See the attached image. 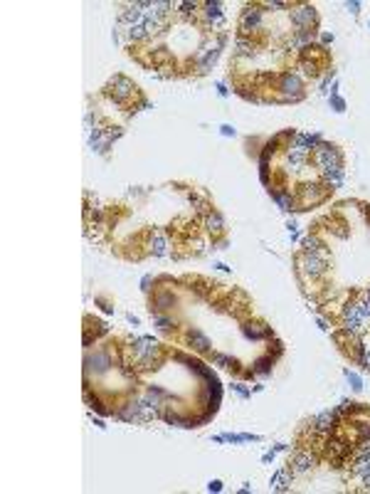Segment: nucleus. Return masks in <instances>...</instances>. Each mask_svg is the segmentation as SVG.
I'll return each instance as SVG.
<instances>
[{
  "instance_id": "nucleus-1",
  "label": "nucleus",
  "mask_w": 370,
  "mask_h": 494,
  "mask_svg": "<svg viewBox=\"0 0 370 494\" xmlns=\"http://www.w3.org/2000/svg\"><path fill=\"white\" fill-rule=\"evenodd\" d=\"M313 161L316 166L326 173V171H333V168H341L343 166V158L341 153L336 151V146H328V144H318L313 148Z\"/></svg>"
},
{
  "instance_id": "nucleus-2",
  "label": "nucleus",
  "mask_w": 370,
  "mask_h": 494,
  "mask_svg": "<svg viewBox=\"0 0 370 494\" xmlns=\"http://www.w3.org/2000/svg\"><path fill=\"white\" fill-rule=\"evenodd\" d=\"M134 358H136V363H141V368H151V363H153V356L158 353V344L153 341V339H148V336H141L139 341H134Z\"/></svg>"
},
{
  "instance_id": "nucleus-3",
  "label": "nucleus",
  "mask_w": 370,
  "mask_h": 494,
  "mask_svg": "<svg viewBox=\"0 0 370 494\" xmlns=\"http://www.w3.org/2000/svg\"><path fill=\"white\" fill-rule=\"evenodd\" d=\"M326 262H328V252L321 250V252H304L301 257V267L309 277H321L326 272Z\"/></svg>"
},
{
  "instance_id": "nucleus-4",
  "label": "nucleus",
  "mask_w": 370,
  "mask_h": 494,
  "mask_svg": "<svg viewBox=\"0 0 370 494\" xmlns=\"http://www.w3.org/2000/svg\"><path fill=\"white\" fill-rule=\"evenodd\" d=\"M301 79L296 77V74H291V72H286V74H282L279 77V91H282V99H291V102H296V99H301Z\"/></svg>"
},
{
  "instance_id": "nucleus-5",
  "label": "nucleus",
  "mask_w": 370,
  "mask_h": 494,
  "mask_svg": "<svg viewBox=\"0 0 370 494\" xmlns=\"http://www.w3.org/2000/svg\"><path fill=\"white\" fill-rule=\"evenodd\" d=\"M343 324H345V331H350V334H360L363 331L365 317L360 312V304H345V309H343Z\"/></svg>"
},
{
  "instance_id": "nucleus-6",
  "label": "nucleus",
  "mask_w": 370,
  "mask_h": 494,
  "mask_svg": "<svg viewBox=\"0 0 370 494\" xmlns=\"http://www.w3.org/2000/svg\"><path fill=\"white\" fill-rule=\"evenodd\" d=\"M291 23L296 28H301V32H306V28H311L316 23V8L313 5H299L291 10Z\"/></svg>"
},
{
  "instance_id": "nucleus-7",
  "label": "nucleus",
  "mask_w": 370,
  "mask_h": 494,
  "mask_svg": "<svg viewBox=\"0 0 370 494\" xmlns=\"http://www.w3.org/2000/svg\"><path fill=\"white\" fill-rule=\"evenodd\" d=\"M262 28V10L259 8H244V13H242V18H239V30L242 32H252V30H259Z\"/></svg>"
},
{
  "instance_id": "nucleus-8",
  "label": "nucleus",
  "mask_w": 370,
  "mask_h": 494,
  "mask_svg": "<svg viewBox=\"0 0 370 494\" xmlns=\"http://www.w3.org/2000/svg\"><path fill=\"white\" fill-rule=\"evenodd\" d=\"M202 15L212 28H225V15H222V3H205Z\"/></svg>"
},
{
  "instance_id": "nucleus-9",
  "label": "nucleus",
  "mask_w": 370,
  "mask_h": 494,
  "mask_svg": "<svg viewBox=\"0 0 370 494\" xmlns=\"http://www.w3.org/2000/svg\"><path fill=\"white\" fill-rule=\"evenodd\" d=\"M316 462V457H313L311 452H296L291 460H289V465H291V472L294 474H304V472H309Z\"/></svg>"
},
{
  "instance_id": "nucleus-10",
  "label": "nucleus",
  "mask_w": 370,
  "mask_h": 494,
  "mask_svg": "<svg viewBox=\"0 0 370 494\" xmlns=\"http://www.w3.org/2000/svg\"><path fill=\"white\" fill-rule=\"evenodd\" d=\"M109 366H111V358H109V353H104V351H96L94 356H86V371L104 373V371H109Z\"/></svg>"
},
{
  "instance_id": "nucleus-11",
  "label": "nucleus",
  "mask_w": 370,
  "mask_h": 494,
  "mask_svg": "<svg viewBox=\"0 0 370 494\" xmlns=\"http://www.w3.org/2000/svg\"><path fill=\"white\" fill-rule=\"evenodd\" d=\"M134 82H129L126 77H114V82H111V96H114L116 102H124L129 94H134Z\"/></svg>"
},
{
  "instance_id": "nucleus-12",
  "label": "nucleus",
  "mask_w": 370,
  "mask_h": 494,
  "mask_svg": "<svg viewBox=\"0 0 370 494\" xmlns=\"http://www.w3.org/2000/svg\"><path fill=\"white\" fill-rule=\"evenodd\" d=\"M286 158H289V166L294 168V171H299L306 161H309V151L306 148H301V146H289V151H286Z\"/></svg>"
},
{
  "instance_id": "nucleus-13",
  "label": "nucleus",
  "mask_w": 370,
  "mask_h": 494,
  "mask_svg": "<svg viewBox=\"0 0 370 494\" xmlns=\"http://www.w3.org/2000/svg\"><path fill=\"white\" fill-rule=\"evenodd\" d=\"M333 423H336V413H333V410H323V413L316 415L313 428H316V430H331Z\"/></svg>"
},
{
  "instance_id": "nucleus-14",
  "label": "nucleus",
  "mask_w": 370,
  "mask_h": 494,
  "mask_svg": "<svg viewBox=\"0 0 370 494\" xmlns=\"http://www.w3.org/2000/svg\"><path fill=\"white\" fill-rule=\"evenodd\" d=\"M294 144L306 148V151H311V148H316V146L321 144V136L318 134H294Z\"/></svg>"
},
{
  "instance_id": "nucleus-15",
  "label": "nucleus",
  "mask_w": 370,
  "mask_h": 494,
  "mask_svg": "<svg viewBox=\"0 0 370 494\" xmlns=\"http://www.w3.org/2000/svg\"><path fill=\"white\" fill-rule=\"evenodd\" d=\"M242 331L247 339H267L272 334L269 326H264V324H247V326H242Z\"/></svg>"
},
{
  "instance_id": "nucleus-16",
  "label": "nucleus",
  "mask_w": 370,
  "mask_h": 494,
  "mask_svg": "<svg viewBox=\"0 0 370 494\" xmlns=\"http://www.w3.org/2000/svg\"><path fill=\"white\" fill-rule=\"evenodd\" d=\"M289 484H291V474L282 469V472H277L274 477H272V482H269V487L272 489H277V492H286L289 489Z\"/></svg>"
},
{
  "instance_id": "nucleus-17",
  "label": "nucleus",
  "mask_w": 370,
  "mask_h": 494,
  "mask_svg": "<svg viewBox=\"0 0 370 494\" xmlns=\"http://www.w3.org/2000/svg\"><path fill=\"white\" fill-rule=\"evenodd\" d=\"M348 452H350V447H348L343 440H331V442H328V455H331L336 462H338L341 457H345Z\"/></svg>"
},
{
  "instance_id": "nucleus-18",
  "label": "nucleus",
  "mask_w": 370,
  "mask_h": 494,
  "mask_svg": "<svg viewBox=\"0 0 370 494\" xmlns=\"http://www.w3.org/2000/svg\"><path fill=\"white\" fill-rule=\"evenodd\" d=\"M151 250H153L156 257H163L168 252V242H166L163 233H153V237H151Z\"/></svg>"
},
{
  "instance_id": "nucleus-19",
  "label": "nucleus",
  "mask_w": 370,
  "mask_h": 494,
  "mask_svg": "<svg viewBox=\"0 0 370 494\" xmlns=\"http://www.w3.org/2000/svg\"><path fill=\"white\" fill-rule=\"evenodd\" d=\"M318 188H323V185H316V183H313V185H304V201H306V203H309V201H311V203L323 201V195H326L328 188H326V190H318Z\"/></svg>"
},
{
  "instance_id": "nucleus-20",
  "label": "nucleus",
  "mask_w": 370,
  "mask_h": 494,
  "mask_svg": "<svg viewBox=\"0 0 370 494\" xmlns=\"http://www.w3.org/2000/svg\"><path fill=\"white\" fill-rule=\"evenodd\" d=\"M289 45H291V47H296V50H309V45H311V35L299 30V32L289 40Z\"/></svg>"
},
{
  "instance_id": "nucleus-21",
  "label": "nucleus",
  "mask_w": 370,
  "mask_h": 494,
  "mask_svg": "<svg viewBox=\"0 0 370 494\" xmlns=\"http://www.w3.org/2000/svg\"><path fill=\"white\" fill-rule=\"evenodd\" d=\"M205 225H207L212 233H220V230L225 228V220H222V215H220V213H212V210H210V213H207V218H205Z\"/></svg>"
},
{
  "instance_id": "nucleus-22",
  "label": "nucleus",
  "mask_w": 370,
  "mask_h": 494,
  "mask_svg": "<svg viewBox=\"0 0 370 494\" xmlns=\"http://www.w3.org/2000/svg\"><path fill=\"white\" fill-rule=\"evenodd\" d=\"M188 341H190V344H193V346H195L198 351H202V353L210 349V341H207V336H202L200 331H190V334H188Z\"/></svg>"
},
{
  "instance_id": "nucleus-23",
  "label": "nucleus",
  "mask_w": 370,
  "mask_h": 494,
  "mask_svg": "<svg viewBox=\"0 0 370 494\" xmlns=\"http://www.w3.org/2000/svg\"><path fill=\"white\" fill-rule=\"evenodd\" d=\"M259 440L257 435H215V442H252Z\"/></svg>"
},
{
  "instance_id": "nucleus-24",
  "label": "nucleus",
  "mask_w": 370,
  "mask_h": 494,
  "mask_svg": "<svg viewBox=\"0 0 370 494\" xmlns=\"http://www.w3.org/2000/svg\"><path fill=\"white\" fill-rule=\"evenodd\" d=\"M326 183L328 185H341L343 183V166L341 168H333V171H326Z\"/></svg>"
},
{
  "instance_id": "nucleus-25",
  "label": "nucleus",
  "mask_w": 370,
  "mask_h": 494,
  "mask_svg": "<svg viewBox=\"0 0 370 494\" xmlns=\"http://www.w3.org/2000/svg\"><path fill=\"white\" fill-rule=\"evenodd\" d=\"M272 366H274V361L272 358H259L255 363V373H259V376H267L269 371H272Z\"/></svg>"
},
{
  "instance_id": "nucleus-26",
  "label": "nucleus",
  "mask_w": 370,
  "mask_h": 494,
  "mask_svg": "<svg viewBox=\"0 0 370 494\" xmlns=\"http://www.w3.org/2000/svg\"><path fill=\"white\" fill-rule=\"evenodd\" d=\"M304 247H306V252H321V250H323V242H321L316 235H311V237L304 240Z\"/></svg>"
},
{
  "instance_id": "nucleus-27",
  "label": "nucleus",
  "mask_w": 370,
  "mask_h": 494,
  "mask_svg": "<svg viewBox=\"0 0 370 494\" xmlns=\"http://www.w3.org/2000/svg\"><path fill=\"white\" fill-rule=\"evenodd\" d=\"M237 52H239V55H252V52H255V45H252L247 37H237Z\"/></svg>"
},
{
  "instance_id": "nucleus-28",
  "label": "nucleus",
  "mask_w": 370,
  "mask_h": 494,
  "mask_svg": "<svg viewBox=\"0 0 370 494\" xmlns=\"http://www.w3.org/2000/svg\"><path fill=\"white\" fill-rule=\"evenodd\" d=\"M274 201L279 203V208H282V210H291V205H294L291 195H286V193H274Z\"/></svg>"
},
{
  "instance_id": "nucleus-29",
  "label": "nucleus",
  "mask_w": 370,
  "mask_h": 494,
  "mask_svg": "<svg viewBox=\"0 0 370 494\" xmlns=\"http://www.w3.org/2000/svg\"><path fill=\"white\" fill-rule=\"evenodd\" d=\"M345 378H348V383H350L355 390H360V388H363V380H360V376H358V373H350V371H345Z\"/></svg>"
},
{
  "instance_id": "nucleus-30",
  "label": "nucleus",
  "mask_w": 370,
  "mask_h": 494,
  "mask_svg": "<svg viewBox=\"0 0 370 494\" xmlns=\"http://www.w3.org/2000/svg\"><path fill=\"white\" fill-rule=\"evenodd\" d=\"M358 440H370V423H360L358 425Z\"/></svg>"
},
{
  "instance_id": "nucleus-31",
  "label": "nucleus",
  "mask_w": 370,
  "mask_h": 494,
  "mask_svg": "<svg viewBox=\"0 0 370 494\" xmlns=\"http://www.w3.org/2000/svg\"><path fill=\"white\" fill-rule=\"evenodd\" d=\"M156 304H158L161 309H168V307H173V297L171 294H161V297L156 299Z\"/></svg>"
},
{
  "instance_id": "nucleus-32",
  "label": "nucleus",
  "mask_w": 370,
  "mask_h": 494,
  "mask_svg": "<svg viewBox=\"0 0 370 494\" xmlns=\"http://www.w3.org/2000/svg\"><path fill=\"white\" fill-rule=\"evenodd\" d=\"M360 363H363V366H365V368L370 371V346H365V349H363V353H360Z\"/></svg>"
},
{
  "instance_id": "nucleus-33",
  "label": "nucleus",
  "mask_w": 370,
  "mask_h": 494,
  "mask_svg": "<svg viewBox=\"0 0 370 494\" xmlns=\"http://www.w3.org/2000/svg\"><path fill=\"white\" fill-rule=\"evenodd\" d=\"M156 324H158V329H163V331H168L173 326V321L171 319H163V317H156Z\"/></svg>"
},
{
  "instance_id": "nucleus-34",
  "label": "nucleus",
  "mask_w": 370,
  "mask_h": 494,
  "mask_svg": "<svg viewBox=\"0 0 370 494\" xmlns=\"http://www.w3.org/2000/svg\"><path fill=\"white\" fill-rule=\"evenodd\" d=\"M215 363H220V366H234V361L229 356H215Z\"/></svg>"
},
{
  "instance_id": "nucleus-35",
  "label": "nucleus",
  "mask_w": 370,
  "mask_h": 494,
  "mask_svg": "<svg viewBox=\"0 0 370 494\" xmlns=\"http://www.w3.org/2000/svg\"><path fill=\"white\" fill-rule=\"evenodd\" d=\"M331 104H333V109H336V112H343V109H345L343 99H338V96H331Z\"/></svg>"
},
{
  "instance_id": "nucleus-36",
  "label": "nucleus",
  "mask_w": 370,
  "mask_h": 494,
  "mask_svg": "<svg viewBox=\"0 0 370 494\" xmlns=\"http://www.w3.org/2000/svg\"><path fill=\"white\" fill-rule=\"evenodd\" d=\"M207 489H210V492H220V489H222V482H220V479H212V482L207 484Z\"/></svg>"
},
{
  "instance_id": "nucleus-37",
  "label": "nucleus",
  "mask_w": 370,
  "mask_h": 494,
  "mask_svg": "<svg viewBox=\"0 0 370 494\" xmlns=\"http://www.w3.org/2000/svg\"><path fill=\"white\" fill-rule=\"evenodd\" d=\"M345 8H348V10H350V13L355 15V13L360 10V3H355V0H353V3H345Z\"/></svg>"
},
{
  "instance_id": "nucleus-38",
  "label": "nucleus",
  "mask_w": 370,
  "mask_h": 494,
  "mask_svg": "<svg viewBox=\"0 0 370 494\" xmlns=\"http://www.w3.org/2000/svg\"><path fill=\"white\" fill-rule=\"evenodd\" d=\"M267 8H272V10H279V8H286V5H284V3H277V0H274V3H267Z\"/></svg>"
},
{
  "instance_id": "nucleus-39",
  "label": "nucleus",
  "mask_w": 370,
  "mask_h": 494,
  "mask_svg": "<svg viewBox=\"0 0 370 494\" xmlns=\"http://www.w3.org/2000/svg\"><path fill=\"white\" fill-rule=\"evenodd\" d=\"M220 129H222L225 136H234V129H232V126H220Z\"/></svg>"
},
{
  "instance_id": "nucleus-40",
  "label": "nucleus",
  "mask_w": 370,
  "mask_h": 494,
  "mask_svg": "<svg viewBox=\"0 0 370 494\" xmlns=\"http://www.w3.org/2000/svg\"><path fill=\"white\" fill-rule=\"evenodd\" d=\"M321 40H323V42L328 45V42H333V35H328V32H323V35H321Z\"/></svg>"
}]
</instances>
